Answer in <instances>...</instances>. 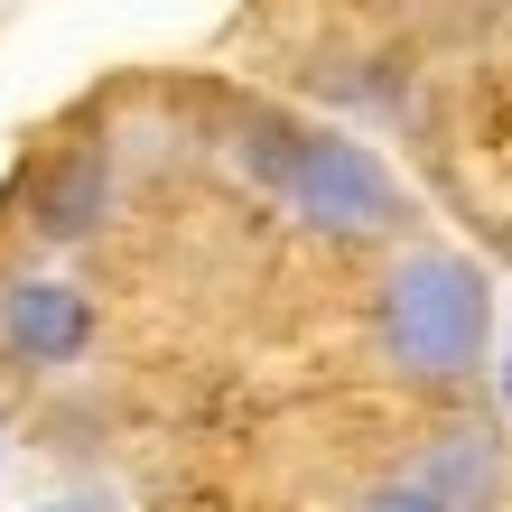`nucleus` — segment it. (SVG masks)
<instances>
[{"label": "nucleus", "mask_w": 512, "mask_h": 512, "mask_svg": "<svg viewBox=\"0 0 512 512\" xmlns=\"http://www.w3.org/2000/svg\"><path fill=\"white\" fill-rule=\"evenodd\" d=\"M494 345V289L466 252H438V243H410L391 252V270L373 280V354L401 382L419 391H457L475 382Z\"/></svg>", "instance_id": "obj_1"}, {"label": "nucleus", "mask_w": 512, "mask_h": 512, "mask_svg": "<svg viewBox=\"0 0 512 512\" xmlns=\"http://www.w3.org/2000/svg\"><path fill=\"white\" fill-rule=\"evenodd\" d=\"M243 159L270 196L289 205L298 224L336 233V243H382V233L410 224V196L364 140L345 131H317V122H289V112H261L243 131Z\"/></svg>", "instance_id": "obj_2"}, {"label": "nucleus", "mask_w": 512, "mask_h": 512, "mask_svg": "<svg viewBox=\"0 0 512 512\" xmlns=\"http://www.w3.org/2000/svg\"><path fill=\"white\" fill-rule=\"evenodd\" d=\"M94 336H103V317H94V298L75 280H10L0 289V354L10 364L66 373V364L94 354Z\"/></svg>", "instance_id": "obj_3"}, {"label": "nucleus", "mask_w": 512, "mask_h": 512, "mask_svg": "<svg viewBox=\"0 0 512 512\" xmlns=\"http://www.w3.org/2000/svg\"><path fill=\"white\" fill-rule=\"evenodd\" d=\"M103 196H112V159L103 149H66L47 177H38V233L47 243H84L103 224Z\"/></svg>", "instance_id": "obj_4"}, {"label": "nucleus", "mask_w": 512, "mask_h": 512, "mask_svg": "<svg viewBox=\"0 0 512 512\" xmlns=\"http://www.w3.org/2000/svg\"><path fill=\"white\" fill-rule=\"evenodd\" d=\"M354 512H457V503H447V494L429 485V475L410 466V475H391V485H373V494L354 503Z\"/></svg>", "instance_id": "obj_5"}]
</instances>
